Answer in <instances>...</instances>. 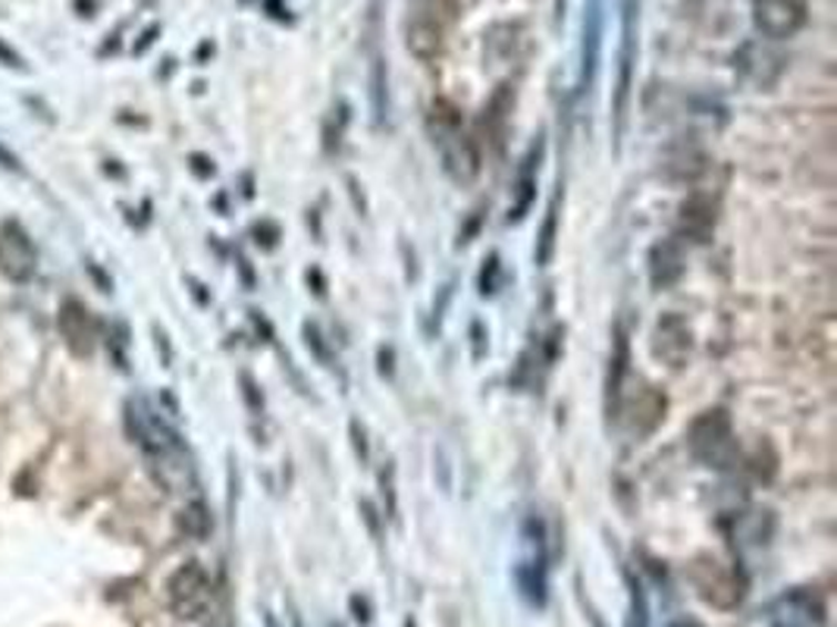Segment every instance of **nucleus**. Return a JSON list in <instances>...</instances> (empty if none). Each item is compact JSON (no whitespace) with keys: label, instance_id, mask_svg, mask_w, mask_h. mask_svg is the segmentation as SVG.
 I'll return each instance as SVG.
<instances>
[{"label":"nucleus","instance_id":"obj_29","mask_svg":"<svg viewBox=\"0 0 837 627\" xmlns=\"http://www.w3.org/2000/svg\"><path fill=\"white\" fill-rule=\"evenodd\" d=\"M0 63H7V66H13V70H22V66H25L22 56H19L10 44H3V41H0Z\"/></svg>","mask_w":837,"mask_h":627},{"label":"nucleus","instance_id":"obj_9","mask_svg":"<svg viewBox=\"0 0 837 627\" xmlns=\"http://www.w3.org/2000/svg\"><path fill=\"white\" fill-rule=\"evenodd\" d=\"M691 351H693V339H691V327H687V320L681 317V314H662L659 320H655V330H653V354L662 361V364H668L672 370H681L687 361H691Z\"/></svg>","mask_w":837,"mask_h":627},{"label":"nucleus","instance_id":"obj_4","mask_svg":"<svg viewBox=\"0 0 837 627\" xmlns=\"http://www.w3.org/2000/svg\"><path fill=\"white\" fill-rule=\"evenodd\" d=\"M691 452L710 467H728L737 455V443H734V430H731V418L722 408L703 411L691 424Z\"/></svg>","mask_w":837,"mask_h":627},{"label":"nucleus","instance_id":"obj_31","mask_svg":"<svg viewBox=\"0 0 837 627\" xmlns=\"http://www.w3.org/2000/svg\"><path fill=\"white\" fill-rule=\"evenodd\" d=\"M380 370L392 373V349H380Z\"/></svg>","mask_w":837,"mask_h":627},{"label":"nucleus","instance_id":"obj_10","mask_svg":"<svg viewBox=\"0 0 837 627\" xmlns=\"http://www.w3.org/2000/svg\"><path fill=\"white\" fill-rule=\"evenodd\" d=\"M621 411H627V426H631V433H637V436H650L655 426L662 424V418H665V395L659 392L650 383H640L637 392L627 399V402H621L619 405V418Z\"/></svg>","mask_w":837,"mask_h":627},{"label":"nucleus","instance_id":"obj_12","mask_svg":"<svg viewBox=\"0 0 837 627\" xmlns=\"http://www.w3.org/2000/svg\"><path fill=\"white\" fill-rule=\"evenodd\" d=\"M646 270H650V286H653L655 292H665V289L677 286L681 277H684V248H681V241H655L653 248H650Z\"/></svg>","mask_w":837,"mask_h":627},{"label":"nucleus","instance_id":"obj_18","mask_svg":"<svg viewBox=\"0 0 837 627\" xmlns=\"http://www.w3.org/2000/svg\"><path fill=\"white\" fill-rule=\"evenodd\" d=\"M439 35H442V29H439L437 22L418 19V22L408 29V48L418 56H423V60H430V56L439 54Z\"/></svg>","mask_w":837,"mask_h":627},{"label":"nucleus","instance_id":"obj_1","mask_svg":"<svg viewBox=\"0 0 837 627\" xmlns=\"http://www.w3.org/2000/svg\"><path fill=\"white\" fill-rule=\"evenodd\" d=\"M126 426L129 436L139 443L142 452H145L154 477L161 480L166 490H185V486L195 480L183 436L166 424L164 418L147 405L145 399H132V402H129Z\"/></svg>","mask_w":837,"mask_h":627},{"label":"nucleus","instance_id":"obj_3","mask_svg":"<svg viewBox=\"0 0 837 627\" xmlns=\"http://www.w3.org/2000/svg\"><path fill=\"white\" fill-rule=\"evenodd\" d=\"M524 546H528V555L514 568V584L530 609H543L549 599V553L547 531L540 517L524 521Z\"/></svg>","mask_w":837,"mask_h":627},{"label":"nucleus","instance_id":"obj_22","mask_svg":"<svg viewBox=\"0 0 837 627\" xmlns=\"http://www.w3.org/2000/svg\"><path fill=\"white\" fill-rule=\"evenodd\" d=\"M348 611H351V621H355V625L367 627L370 621H374L370 599H367V596H361V593H351V596H348Z\"/></svg>","mask_w":837,"mask_h":627},{"label":"nucleus","instance_id":"obj_34","mask_svg":"<svg viewBox=\"0 0 837 627\" xmlns=\"http://www.w3.org/2000/svg\"><path fill=\"white\" fill-rule=\"evenodd\" d=\"M674 627H700V625H696V621H677Z\"/></svg>","mask_w":837,"mask_h":627},{"label":"nucleus","instance_id":"obj_24","mask_svg":"<svg viewBox=\"0 0 837 627\" xmlns=\"http://www.w3.org/2000/svg\"><path fill=\"white\" fill-rule=\"evenodd\" d=\"M305 342H308V349L324 361V364H329V351L327 346H324V336H320V330L314 327V323H305Z\"/></svg>","mask_w":837,"mask_h":627},{"label":"nucleus","instance_id":"obj_27","mask_svg":"<svg viewBox=\"0 0 837 627\" xmlns=\"http://www.w3.org/2000/svg\"><path fill=\"white\" fill-rule=\"evenodd\" d=\"M348 430H351V440H355V452H358V455H361V462H367V455H370V449H367L365 426L358 424V421H351V424H348Z\"/></svg>","mask_w":837,"mask_h":627},{"label":"nucleus","instance_id":"obj_2","mask_svg":"<svg viewBox=\"0 0 837 627\" xmlns=\"http://www.w3.org/2000/svg\"><path fill=\"white\" fill-rule=\"evenodd\" d=\"M640 0L621 3V48H619V79L612 94V130L615 145H621L627 130V107H631V89H634V66H637L640 48Z\"/></svg>","mask_w":837,"mask_h":627},{"label":"nucleus","instance_id":"obj_21","mask_svg":"<svg viewBox=\"0 0 837 627\" xmlns=\"http://www.w3.org/2000/svg\"><path fill=\"white\" fill-rule=\"evenodd\" d=\"M180 524H183V531L188 536L204 539V536L211 534V512H207V505H204V502H192V505H185L183 515H180Z\"/></svg>","mask_w":837,"mask_h":627},{"label":"nucleus","instance_id":"obj_7","mask_svg":"<svg viewBox=\"0 0 837 627\" xmlns=\"http://www.w3.org/2000/svg\"><path fill=\"white\" fill-rule=\"evenodd\" d=\"M806 3L803 0H753V25L768 41H787L806 25Z\"/></svg>","mask_w":837,"mask_h":627},{"label":"nucleus","instance_id":"obj_13","mask_svg":"<svg viewBox=\"0 0 837 627\" xmlns=\"http://www.w3.org/2000/svg\"><path fill=\"white\" fill-rule=\"evenodd\" d=\"M772 615H775V621H784V625L821 627L825 625V603H821L819 593L790 590L775 603Z\"/></svg>","mask_w":837,"mask_h":627},{"label":"nucleus","instance_id":"obj_16","mask_svg":"<svg viewBox=\"0 0 837 627\" xmlns=\"http://www.w3.org/2000/svg\"><path fill=\"white\" fill-rule=\"evenodd\" d=\"M712 229H715V202L710 195H691L687 202L681 204V214H677V233L684 239L691 241H710Z\"/></svg>","mask_w":837,"mask_h":627},{"label":"nucleus","instance_id":"obj_11","mask_svg":"<svg viewBox=\"0 0 837 627\" xmlns=\"http://www.w3.org/2000/svg\"><path fill=\"white\" fill-rule=\"evenodd\" d=\"M602 22H605V3L586 0L583 7V44H581V92L593 85V75L600 66L602 51Z\"/></svg>","mask_w":837,"mask_h":627},{"label":"nucleus","instance_id":"obj_17","mask_svg":"<svg viewBox=\"0 0 837 627\" xmlns=\"http://www.w3.org/2000/svg\"><path fill=\"white\" fill-rule=\"evenodd\" d=\"M540 154H543V142H537L530 148L528 161L521 166V176H518V185H514V204L509 210V223H521L528 217L530 204L537 198V169H540Z\"/></svg>","mask_w":837,"mask_h":627},{"label":"nucleus","instance_id":"obj_32","mask_svg":"<svg viewBox=\"0 0 837 627\" xmlns=\"http://www.w3.org/2000/svg\"><path fill=\"white\" fill-rule=\"evenodd\" d=\"M157 32H161V29H157V25H154V29H147L145 35H142V44H139V48H135V54H142V51H145L147 44H151V41H154V35H157Z\"/></svg>","mask_w":837,"mask_h":627},{"label":"nucleus","instance_id":"obj_20","mask_svg":"<svg viewBox=\"0 0 837 627\" xmlns=\"http://www.w3.org/2000/svg\"><path fill=\"white\" fill-rule=\"evenodd\" d=\"M624 580L631 590V609H627L624 627H650V603H646V590H643L640 577L634 572H624Z\"/></svg>","mask_w":837,"mask_h":627},{"label":"nucleus","instance_id":"obj_23","mask_svg":"<svg viewBox=\"0 0 837 627\" xmlns=\"http://www.w3.org/2000/svg\"><path fill=\"white\" fill-rule=\"evenodd\" d=\"M499 274H502L499 255H490V258H487V267L480 270V296H492V292H496V286H499Z\"/></svg>","mask_w":837,"mask_h":627},{"label":"nucleus","instance_id":"obj_25","mask_svg":"<svg viewBox=\"0 0 837 627\" xmlns=\"http://www.w3.org/2000/svg\"><path fill=\"white\" fill-rule=\"evenodd\" d=\"M242 392H245V402L252 411H261L264 408V399H261V392H257L255 380L248 377V373H242Z\"/></svg>","mask_w":837,"mask_h":627},{"label":"nucleus","instance_id":"obj_5","mask_svg":"<svg viewBox=\"0 0 837 627\" xmlns=\"http://www.w3.org/2000/svg\"><path fill=\"white\" fill-rule=\"evenodd\" d=\"M691 580L696 593H700V599L710 603L712 609L728 611L734 606H741V599H744V577L725 568L722 562H715L712 555H700L693 562Z\"/></svg>","mask_w":837,"mask_h":627},{"label":"nucleus","instance_id":"obj_19","mask_svg":"<svg viewBox=\"0 0 837 627\" xmlns=\"http://www.w3.org/2000/svg\"><path fill=\"white\" fill-rule=\"evenodd\" d=\"M555 239H559V198L549 204L547 220H543V229H540V239H537V251L533 258L540 267H547L552 255H555Z\"/></svg>","mask_w":837,"mask_h":627},{"label":"nucleus","instance_id":"obj_6","mask_svg":"<svg viewBox=\"0 0 837 627\" xmlns=\"http://www.w3.org/2000/svg\"><path fill=\"white\" fill-rule=\"evenodd\" d=\"M166 596H170V609L176 611L180 618L195 621V618H201L204 611L211 609V599H214L211 574L204 572L198 562H185L183 568L170 577Z\"/></svg>","mask_w":837,"mask_h":627},{"label":"nucleus","instance_id":"obj_30","mask_svg":"<svg viewBox=\"0 0 837 627\" xmlns=\"http://www.w3.org/2000/svg\"><path fill=\"white\" fill-rule=\"evenodd\" d=\"M361 515H365V521L370 524V531H374V536H380V524H377V512H374V505L370 502H361Z\"/></svg>","mask_w":837,"mask_h":627},{"label":"nucleus","instance_id":"obj_28","mask_svg":"<svg viewBox=\"0 0 837 627\" xmlns=\"http://www.w3.org/2000/svg\"><path fill=\"white\" fill-rule=\"evenodd\" d=\"M382 496L389 498V517H396V508H399V505H396V490H392V467L382 474Z\"/></svg>","mask_w":837,"mask_h":627},{"label":"nucleus","instance_id":"obj_36","mask_svg":"<svg viewBox=\"0 0 837 627\" xmlns=\"http://www.w3.org/2000/svg\"><path fill=\"white\" fill-rule=\"evenodd\" d=\"M405 627H418V625H415V618H408V621H405Z\"/></svg>","mask_w":837,"mask_h":627},{"label":"nucleus","instance_id":"obj_15","mask_svg":"<svg viewBox=\"0 0 837 627\" xmlns=\"http://www.w3.org/2000/svg\"><path fill=\"white\" fill-rule=\"evenodd\" d=\"M737 66L741 73L753 82V85H775V79L782 75L784 70V56L775 54L772 48H763L759 41H746L744 48L737 51Z\"/></svg>","mask_w":837,"mask_h":627},{"label":"nucleus","instance_id":"obj_35","mask_svg":"<svg viewBox=\"0 0 837 627\" xmlns=\"http://www.w3.org/2000/svg\"><path fill=\"white\" fill-rule=\"evenodd\" d=\"M772 627H797V625H784V621H775V625H772Z\"/></svg>","mask_w":837,"mask_h":627},{"label":"nucleus","instance_id":"obj_14","mask_svg":"<svg viewBox=\"0 0 837 627\" xmlns=\"http://www.w3.org/2000/svg\"><path fill=\"white\" fill-rule=\"evenodd\" d=\"M631 370V342L624 327L615 330V342H612V358H609V377H605V414L615 421L619 418V405L624 402V380Z\"/></svg>","mask_w":837,"mask_h":627},{"label":"nucleus","instance_id":"obj_26","mask_svg":"<svg viewBox=\"0 0 837 627\" xmlns=\"http://www.w3.org/2000/svg\"><path fill=\"white\" fill-rule=\"evenodd\" d=\"M276 239H279V229H276L274 223H261V226H255L257 245H264V248H274Z\"/></svg>","mask_w":837,"mask_h":627},{"label":"nucleus","instance_id":"obj_33","mask_svg":"<svg viewBox=\"0 0 837 627\" xmlns=\"http://www.w3.org/2000/svg\"><path fill=\"white\" fill-rule=\"evenodd\" d=\"M0 161H3V166H10V169H19L17 157H13L7 148H0Z\"/></svg>","mask_w":837,"mask_h":627},{"label":"nucleus","instance_id":"obj_8","mask_svg":"<svg viewBox=\"0 0 837 627\" xmlns=\"http://www.w3.org/2000/svg\"><path fill=\"white\" fill-rule=\"evenodd\" d=\"M38 267V251L29 233L19 223H3L0 226V274L10 282H25L32 279Z\"/></svg>","mask_w":837,"mask_h":627}]
</instances>
